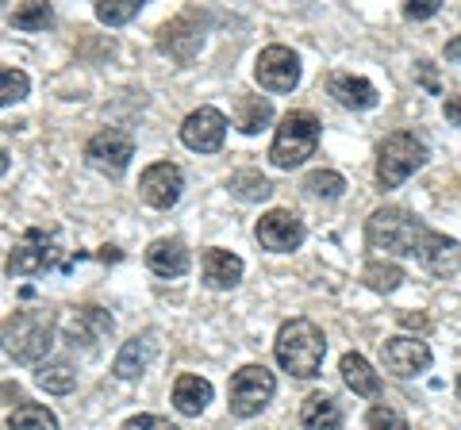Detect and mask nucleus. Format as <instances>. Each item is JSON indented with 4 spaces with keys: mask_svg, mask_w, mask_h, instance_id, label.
<instances>
[{
    "mask_svg": "<svg viewBox=\"0 0 461 430\" xmlns=\"http://www.w3.org/2000/svg\"><path fill=\"white\" fill-rule=\"evenodd\" d=\"M131 157H135V139L120 131V127H104V131H96L85 142V162L104 177H123Z\"/></svg>",
    "mask_w": 461,
    "mask_h": 430,
    "instance_id": "0eeeda50",
    "label": "nucleus"
},
{
    "mask_svg": "<svg viewBox=\"0 0 461 430\" xmlns=\"http://www.w3.org/2000/svg\"><path fill=\"white\" fill-rule=\"evenodd\" d=\"M120 430H177V426L162 419V415H135V419H127Z\"/></svg>",
    "mask_w": 461,
    "mask_h": 430,
    "instance_id": "f704fd0d",
    "label": "nucleus"
},
{
    "mask_svg": "<svg viewBox=\"0 0 461 430\" xmlns=\"http://www.w3.org/2000/svg\"><path fill=\"white\" fill-rule=\"evenodd\" d=\"M366 430H411V426L393 404H377V408H369V415H366Z\"/></svg>",
    "mask_w": 461,
    "mask_h": 430,
    "instance_id": "473e14b6",
    "label": "nucleus"
},
{
    "mask_svg": "<svg viewBox=\"0 0 461 430\" xmlns=\"http://www.w3.org/2000/svg\"><path fill=\"white\" fill-rule=\"evenodd\" d=\"M420 265L427 269L430 277H454L461 269V242L442 235V231H427L423 246H420Z\"/></svg>",
    "mask_w": 461,
    "mask_h": 430,
    "instance_id": "dca6fc26",
    "label": "nucleus"
},
{
    "mask_svg": "<svg viewBox=\"0 0 461 430\" xmlns=\"http://www.w3.org/2000/svg\"><path fill=\"white\" fill-rule=\"evenodd\" d=\"M446 62L461 66V39H450V42H446Z\"/></svg>",
    "mask_w": 461,
    "mask_h": 430,
    "instance_id": "58836bf2",
    "label": "nucleus"
},
{
    "mask_svg": "<svg viewBox=\"0 0 461 430\" xmlns=\"http://www.w3.org/2000/svg\"><path fill=\"white\" fill-rule=\"evenodd\" d=\"M362 281L369 284L373 292H396L400 284H403V269L396 265V262H369L366 269H362Z\"/></svg>",
    "mask_w": 461,
    "mask_h": 430,
    "instance_id": "cd10ccee",
    "label": "nucleus"
},
{
    "mask_svg": "<svg viewBox=\"0 0 461 430\" xmlns=\"http://www.w3.org/2000/svg\"><path fill=\"white\" fill-rule=\"evenodd\" d=\"M315 147H320V120L312 112L296 108L288 116H281V127L269 147V162L277 169H296L315 154Z\"/></svg>",
    "mask_w": 461,
    "mask_h": 430,
    "instance_id": "20e7f679",
    "label": "nucleus"
},
{
    "mask_svg": "<svg viewBox=\"0 0 461 430\" xmlns=\"http://www.w3.org/2000/svg\"><path fill=\"white\" fill-rule=\"evenodd\" d=\"M273 120V104L266 96H242L239 100V131L242 135H258L262 127H269Z\"/></svg>",
    "mask_w": 461,
    "mask_h": 430,
    "instance_id": "393cba45",
    "label": "nucleus"
},
{
    "mask_svg": "<svg viewBox=\"0 0 461 430\" xmlns=\"http://www.w3.org/2000/svg\"><path fill=\"white\" fill-rule=\"evenodd\" d=\"M300 426L304 430H339L342 426V408L339 399H330L323 392H315L304 399V408H300Z\"/></svg>",
    "mask_w": 461,
    "mask_h": 430,
    "instance_id": "5701e85b",
    "label": "nucleus"
},
{
    "mask_svg": "<svg viewBox=\"0 0 461 430\" xmlns=\"http://www.w3.org/2000/svg\"><path fill=\"white\" fill-rule=\"evenodd\" d=\"M50 23H54V12H50V4H42V0L12 12V27H20V31H47Z\"/></svg>",
    "mask_w": 461,
    "mask_h": 430,
    "instance_id": "c756f323",
    "label": "nucleus"
},
{
    "mask_svg": "<svg viewBox=\"0 0 461 430\" xmlns=\"http://www.w3.org/2000/svg\"><path fill=\"white\" fill-rule=\"evenodd\" d=\"M304 189L308 196H320V200H339L346 193V177L335 174V169H312L304 177Z\"/></svg>",
    "mask_w": 461,
    "mask_h": 430,
    "instance_id": "c85d7f7f",
    "label": "nucleus"
},
{
    "mask_svg": "<svg viewBox=\"0 0 461 430\" xmlns=\"http://www.w3.org/2000/svg\"><path fill=\"white\" fill-rule=\"evenodd\" d=\"M327 89L342 108H350V112H369V108H377V100H381L377 85L366 81V77H354V74H330Z\"/></svg>",
    "mask_w": 461,
    "mask_h": 430,
    "instance_id": "a211bd4d",
    "label": "nucleus"
},
{
    "mask_svg": "<svg viewBox=\"0 0 461 430\" xmlns=\"http://www.w3.org/2000/svg\"><path fill=\"white\" fill-rule=\"evenodd\" d=\"M430 227L423 219H415V215L408 208H377L369 215V223H366V242H369V250H381L388 257H415L423 246V238H427Z\"/></svg>",
    "mask_w": 461,
    "mask_h": 430,
    "instance_id": "f03ea898",
    "label": "nucleus"
},
{
    "mask_svg": "<svg viewBox=\"0 0 461 430\" xmlns=\"http://www.w3.org/2000/svg\"><path fill=\"white\" fill-rule=\"evenodd\" d=\"M5 346L20 365H42V357L54 346V315L27 308L5 319Z\"/></svg>",
    "mask_w": 461,
    "mask_h": 430,
    "instance_id": "7ed1b4c3",
    "label": "nucleus"
},
{
    "mask_svg": "<svg viewBox=\"0 0 461 430\" xmlns=\"http://www.w3.org/2000/svg\"><path fill=\"white\" fill-rule=\"evenodd\" d=\"M32 93V77L23 74V69H0V108L8 104H20Z\"/></svg>",
    "mask_w": 461,
    "mask_h": 430,
    "instance_id": "2f4dec72",
    "label": "nucleus"
},
{
    "mask_svg": "<svg viewBox=\"0 0 461 430\" xmlns=\"http://www.w3.org/2000/svg\"><path fill=\"white\" fill-rule=\"evenodd\" d=\"M273 357L285 372H293L300 381L320 377L323 357H327V335L312 319H288L281 323L277 342H273Z\"/></svg>",
    "mask_w": 461,
    "mask_h": 430,
    "instance_id": "f257e3e1",
    "label": "nucleus"
},
{
    "mask_svg": "<svg viewBox=\"0 0 461 430\" xmlns=\"http://www.w3.org/2000/svg\"><path fill=\"white\" fill-rule=\"evenodd\" d=\"M189 246L181 238H154L147 246V265L158 277H185L189 273Z\"/></svg>",
    "mask_w": 461,
    "mask_h": 430,
    "instance_id": "6ab92c4d",
    "label": "nucleus"
},
{
    "mask_svg": "<svg viewBox=\"0 0 461 430\" xmlns=\"http://www.w3.org/2000/svg\"><path fill=\"white\" fill-rule=\"evenodd\" d=\"M254 238L262 242L269 254H293L300 242H304V219L288 208H273L266 211L254 227Z\"/></svg>",
    "mask_w": 461,
    "mask_h": 430,
    "instance_id": "1a4fd4ad",
    "label": "nucleus"
},
{
    "mask_svg": "<svg viewBox=\"0 0 461 430\" xmlns=\"http://www.w3.org/2000/svg\"><path fill=\"white\" fill-rule=\"evenodd\" d=\"M381 362L388 372H396V377H420V372L430 369V346L423 338H411V335H396L381 342Z\"/></svg>",
    "mask_w": 461,
    "mask_h": 430,
    "instance_id": "4468645a",
    "label": "nucleus"
},
{
    "mask_svg": "<svg viewBox=\"0 0 461 430\" xmlns=\"http://www.w3.org/2000/svg\"><path fill=\"white\" fill-rule=\"evenodd\" d=\"M396 319H400V327H408V331H430V319H427V315H420V311H400L396 315Z\"/></svg>",
    "mask_w": 461,
    "mask_h": 430,
    "instance_id": "e433bc0d",
    "label": "nucleus"
},
{
    "mask_svg": "<svg viewBox=\"0 0 461 430\" xmlns=\"http://www.w3.org/2000/svg\"><path fill=\"white\" fill-rule=\"evenodd\" d=\"M442 112H446V120H450L454 127H461V96H446Z\"/></svg>",
    "mask_w": 461,
    "mask_h": 430,
    "instance_id": "4c0bfd02",
    "label": "nucleus"
},
{
    "mask_svg": "<svg viewBox=\"0 0 461 430\" xmlns=\"http://www.w3.org/2000/svg\"><path fill=\"white\" fill-rule=\"evenodd\" d=\"M273 396H277V377H273L266 365H242L235 377H230V389H227L230 415H239V419L262 415Z\"/></svg>",
    "mask_w": 461,
    "mask_h": 430,
    "instance_id": "423d86ee",
    "label": "nucleus"
},
{
    "mask_svg": "<svg viewBox=\"0 0 461 430\" xmlns=\"http://www.w3.org/2000/svg\"><path fill=\"white\" fill-rule=\"evenodd\" d=\"M200 47H204V27L196 23V16H177L158 35V50L169 54L173 62H189Z\"/></svg>",
    "mask_w": 461,
    "mask_h": 430,
    "instance_id": "2eb2a0df",
    "label": "nucleus"
},
{
    "mask_svg": "<svg viewBox=\"0 0 461 430\" xmlns=\"http://www.w3.org/2000/svg\"><path fill=\"white\" fill-rule=\"evenodd\" d=\"M254 77H258V85H262L266 93H293L300 85V58H296V50L281 47V42L266 47L262 54H258V62H254Z\"/></svg>",
    "mask_w": 461,
    "mask_h": 430,
    "instance_id": "6e6552de",
    "label": "nucleus"
},
{
    "mask_svg": "<svg viewBox=\"0 0 461 430\" xmlns=\"http://www.w3.org/2000/svg\"><path fill=\"white\" fill-rule=\"evenodd\" d=\"M227 189L235 193L239 200H250V204H258V200H269L273 196V184L258 174V169H239V174H230Z\"/></svg>",
    "mask_w": 461,
    "mask_h": 430,
    "instance_id": "a878e982",
    "label": "nucleus"
},
{
    "mask_svg": "<svg viewBox=\"0 0 461 430\" xmlns=\"http://www.w3.org/2000/svg\"><path fill=\"white\" fill-rule=\"evenodd\" d=\"M8 166H12V157H8V150H0V177L8 174Z\"/></svg>",
    "mask_w": 461,
    "mask_h": 430,
    "instance_id": "ea45409f",
    "label": "nucleus"
},
{
    "mask_svg": "<svg viewBox=\"0 0 461 430\" xmlns=\"http://www.w3.org/2000/svg\"><path fill=\"white\" fill-rule=\"evenodd\" d=\"M158 331H142V335H135L131 342H123V350L115 354V362H112V372L120 381H135V377H142V372L150 369V362L158 357Z\"/></svg>",
    "mask_w": 461,
    "mask_h": 430,
    "instance_id": "f3484780",
    "label": "nucleus"
},
{
    "mask_svg": "<svg viewBox=\"0 0 461 430\" xmlns=\"http://www.w3.org/2000/svg\"><path fill=\"white\" fill-rule=\"evenodd\" d=\"M181 193H185V174H181V166H173V162H154V166L142 169V177H139V196L147 200L150 208L169 211V208L181 200Z\"/></svg>",
    "mask_w": 461,
    "mask_h": 430,
    "instance_id": "9b49d317",
    "label": "nucleus"
},
{
    "mask_svg": "<svg viewBox=\"0 0 461 430\" xmlns=\"http://www.w3.org/2000/svg\"><path fill=\"white\" fill-rule=\"evenodd\" d=\"M339 372H342L346 389H350L354 396H362V399H377V396H381V377H377V369H373L362 354H342Z\"/></svg>",
    "mask_w": 461,
    "mask_h": 430,
    "instance_id": "412c9836",
    "label": "nucleus"
},
{
    "mask_svg": "<svg viewBox=\"0 0 461 430\" xmlns=\"http://www.w3.org/2000/svg\"><path fill=\"white\" fill-rule=\"evenodd\" d=\"M200 269H204V284L215 292H227V289H235V284L242 281V257L239 254H230V250H220V246H212L204 254V262H200Z\"/></svg>",
    "mask_w": 461,
    "mask_h": 430,
    "instance_id": "aec40b11",
    "label": "nucleus"
},
{
    "mask_svg": "<svg viewBox=\"0 0 461 430\" xmlns=\"http://www.w3.org/2000/svg\"><path fill=\"white\" fill-rule=\"evenodd\" d=\"M415 77H420V85H423L430 96H438V93H442L438 74H435V62H430V58H420V62H415Z\"/></svg>",
    "mask_w": 461,
    "mask_h": 430,
    "instance_id": "72a5a7b5",
    "label": "nucleus"
},
{
    "mask_svg": "<svg viewBox=\"0 0 461 430\" xmlns=\"http://www.w3.org/2000/svg\"><path fill=\"white\" fill-rule=\"evenodd\" d=\"M35 384L39 389H47L50 396H69L77 389V372L69 362H42L35 369Z\"/></svg>",
    "mask_w": 461,
    "mask_h": 430,
    "instance_id": "b1692460",
    "label": "nucleus"
},
{
    "mask_svg": "<svg viewBox=\"0 0 461 430\" xmlns=\"http://www.w3.org/2000/svg\"><path fill=\"white\" fill-rule=\"evenodd\" d=\"M54 262H58V242H54V235H47V231H27L16 242V250L8 254V273L12 277H35V273H42V269H50Z\"/></svg>",
    "mask_w": 461,
    "mask_h": 430,
    "instance_id": "ddd939ff",
    "label": "nucleus"
},
{
    "mask_svg": "<svg viewBox=\"0 0 461 430\" xmlns=\"http://www.w3.org/2000/svg\"><path fill=\"white\" fill-rule=\"evenodd\" d=\"M8 426L12 430H58V419H54V411L42 404H20L8 415Z\"/></svg>",
    "mask_w": 461,
    "mask_h": 430,
    "instance_id": "bb28decb",
    "label": "nucleus"
},
{
    "mask_svg": "<svg viewBox=\"0 0 461 430\" xmlns=\"http://www.w3.org/2000/svg\"><path fill=\"white\" fill-rule=\"evenodd\" d=\"M223 139H227V116L220 108H196V112H189L185 116V123H181V142L189 150H196V154H215L223 147Z\"/></svg>",
    "mask_w": 461,
    "mask_h": 430,
    "instance_id": "f8f14e48",
    "label": "nucleus"
},
{
    "mask_svg": "<svg viewBox=\"0 0 461 430\" xmlns=\"http://www.w3.org/2000/svg\"><path fill=\"white\" fill-rule=\"evenodd\" d=\"M139 12H142L139 0H100V4H96V20L108 23V27H123V23H131Z\"/></svg>",
    "mask_w": 461,
    "mask_h": 430,
    "instance_id": "7c9ffc66",
    "label": "nucleus"
},
{
    "mask_svg": "<svg viewBox=\"0 0 461 430\" xmlns=\"http://www.w3.org/2000/svg\"><path fill=\"white\" fill-rule=\"evenodd\" d=\"M423 166H427V142L415 139L411 131H393L377 147V184L384 193L400 189V184Z\"/></svg>",
    "mask_w": 461,
    "mask_h": 430,
    "instance_id": "39448f33",
    "label": "nucleus"
},
{
    "mask_svg": "<svg viewBox=\"0 0 461 430\" xmlns=\"http://www.w3.org/2000/svg\"><path fill=\"white\" fill-rule=\"evenodd\" d=\"M438 0H411V4H403V16L408 20H430V16H438Z\"/></svg>",
    "mask_w": 461,
    "mask_h": 430,
    "instance_id": "c9c22d12",
    "label": "nucleus"
},
{
    "mask_svg": "<svg viewBox=\"0 0 461 430\" xmlns=\"http://www.w3.org/2000/svg\"><path fill=\"white\" fill-rule=\"evenodd\" d=\"M457 399H461V377H457Z\"/></svg>",
    "mask_w": 461,
    "mask_h": 430,
    "instance_id": "a19ab883",
    "label": "nucleus"
},
{
    "mask_svg": "<svg viewBox=\"0 0 461 430\" xmlns=\"http://www.w3.org/2000/svg\"><path fill=\"white\" fill-rule=\"evenodd\" d=\"M115 331V319L104 311V308H96V304H85V308H74L66 315V323H62V338L69 342V346H81V350H96V342H104L108 335Z\"/></svg>",
    "mask_w": 461,
    "mask_h": 430,
    "instance_id": "9d476101",
    "label": "nucleus"
},
{
    "mask_svg": "<svg viewBox=\"0 0 461 430\" xmlns=\"http://www.w3.org/2000/svg\"><path fill=\"white\" fill-rule=\"evenodd\" d=\"M212 404V384L196 372H181L177 384H173V408L181 415H200Z\"/></svg>",
    "mask_w": 461,
    "mask_h": 430,
    "instance_id": "4be33fe9",
    "label": "nucleus"
}]
</instances>
